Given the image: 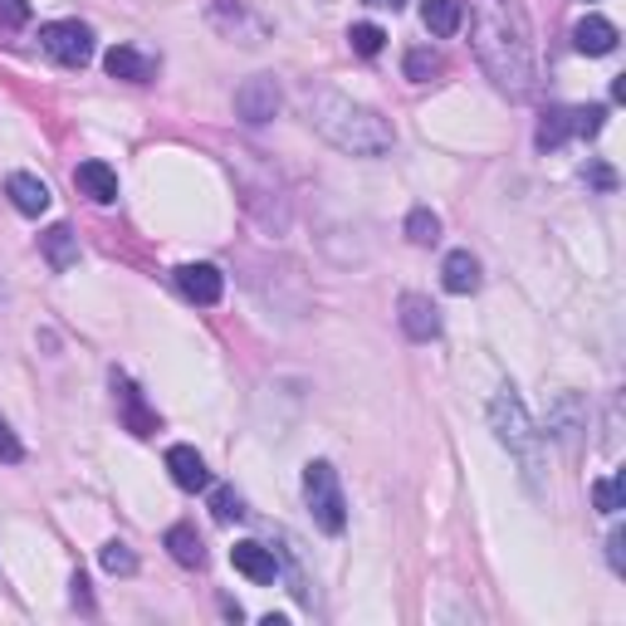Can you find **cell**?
Returning a JSON list of instances; mask_svg holds the SVG:
<instances>
[{
  "label": "cell",
  "instance_id": "cell-1",
  "mask_svg": "<svg viewBox=\"0 0 626 626\" xmlns=\"http://www.w3.org/2000/svg\"><path fill=\"white\" fill-rule=\"evenodd\" d=\"M475 59L495 79L499 93L529 98L534 93V44L529 20L514 0H475Z\"/></svg>",
  "mask_w": 626,
  "mask_h": 626
},
{
  "label": "cell",
  "instance_id": "cell-2",
  "mask_svg": "<svg viewBox=\"0 0 626 626\" xmlns=\"http://www.w3.org/2000/svg\"><path fill=\"white\" fill-rule=\"evenodd\" d=\"M304 118H309V128L318 138H328L348 157H382V152H391V142H397L391 122L377 113V108L352 103V98H342L334 89L304 93Z\"/></svg>",
  "mask_w": 626,
  "mask_h": 626
},
{
  "label": "cell",
  "instance_id": "cell-3",
  "mask_svg": "<svg viewBox=\"0 0 626 626\" xmlns=\"http://www.w3.org/2000/svg\"><path fill=\"white\" fill-rule=\"evenodd\" d=\"M489 431H495L499 446L519 460L524 480H529V489L538 495V489H544V431L534 426L529 407H524V397L514 387H499L495 401H489Z\"/></svg>",
  "mask_w": 626,
  "mask_h": 626
},
{
  "label": "cell",
  "instance_id": "cell-4",
  "mask_svg": "<svg viewBox=\"0 0 626 626\" xmlns=\"http://www.w3.org/2000/svg\"><path fill=\"white\" fill-rule=\"evenodd\" d=\"M304 505H309L314 524L324 534H342L348 529V499H342V480L328 460H309L304 465Z\"/></svg>",
  "mask_w": 626,
  "mask_h": 626
},
{
  "label": "cell",
  "instance_id": "cell-5",
  "mask_svg": "<svg viewBox=\"0 0 626 626\" xmlns=\"http://www.w3.org/2000/svg\"><path fill=\"white\" fill-rule=\"evenodd\" d=\"M40 49L54 64L83 69L93 59V30L79 20H49V24H40Z\"/></svg>",
  "mask_w": 626,
  "mask_h": 626
},
{
  "label": "cell",
  "instance_id": "cell-6",
  "mask_svg": "<svg viewBox=\"0 0 626 626\" xmlns=\"http://www.w3.org/2000/svg\"><path fill=\"white\" fill-rule=\"evenodd\" d=\"M279 108H285V89H279L275 73H250V79L236 89V118L250 122V128L279 118Z\"/></svg>",
  "mask_w": 626,
  "mask_h": 626
},
{
  "label": "cell",
  "instance_id": "cell-7",
  "mask_svg": "<svg viewBox=\"0 0 626 626\" xmlns=\"http://www.w3.org/2000/svg\"><path fill=\"white\" fill-rule=\"evenodd\" d=\"M113 401H118V416H122V426H128L132 436H157V411L142 401V391H138V382L132 377H122V372H113Z\"/></svg>",
  "mask_w": 626,
  "mask_h": 626
},
{
  "label": "cell",
  "instance_id": "cell-8",
  "mask_svg": "<svg viewBox=\"0 0 626 626\" xmlns=\"http://www.w3.org/2000/svg\"><path fill=\"white\" fill-rule=\"evenodd\" d=\"M397 318H401V334H407L411 342H436L440 338V309L426 299V294H401Z\"/></svg>",
  "mask_w": 626,
  "mask_h": 626
},
{
  "label": "cell",
  "instance_id": "cell-9",
  "mask_svg": "<svg viewBox=\"0 0 626 626\" xmlns=\"http://www.w3.org/2000/svg\"><path fill=\"white\" fill-rule=\"evenodd\" d=\"M583 431H587V401L578 397V391L554 397V407H548V436L563 440V446H578Z\"/></svg>",
  "mask_w": 626,
  "mask_h": 626
},
{
  "label": "cell",
  "instance_id": "cell-10",
  "mask_svg": "<svg viewBox=\"0 0 626 626\" xmlns=\"http://www.w3.org/2000/svg\"><path fill=\"white\" fill-rule=\"evenodd\" d=\"M177 289L187 294L191 304H201V309H211V304H220V294H226V275H220L216 265H181L177 269Z\"/></svg>",
  "mask_w": 626,
  "mask_h": 626
},
{
  "label": "cell",
  "instance_id": "cell-11",
  "mask_svg": "<svg viewBox=\"0 0 626 626\" xmlns=\"http://www.w3.org/2000/svg\"><path fill=\"white\" fill-rule=\"evenodd\" d=\"M73 187L89 196V201H98V206H113L118 201V171L108 162H98V157H89V162L73 167Z\"/></svg>",
  "mask_w": 626,
  "mask_h": 626
},
{
  "label": "cell",
  "instance_id": "cell-12",
  "mask_svg": "<svg viewBox=\"0 0 626 626\" xmlns=\"http://www.w3.org/2000/svg\"><path fill=\"white\" fill-rule=\"evenodd\" d=\"M6 196H10V206H16L20 216H44L49 201H54L44 181L30 177V171H10V177H6Z\"/></svg>",
  "mask_w": 626,
  "mask_h": 626
},
{
  "label": "cell",
  "instance_id": "cell-13",
  "mask_svg": "<svg viewBox=\"0 0 626 626\" xmlns=\"http://www.w3.org/2000/svg\"><path fill=\"white\" fill-rule=\"evenodd\" d=\"M103 69L113 73V79H128V83H152L157 79V59L152 54H138L132 44H113V49H108Z\"/></svg>",
  "mask_w": 626,
  "mask_h": 626
},
{
  "label": "cell",
  "instance_id": "cell-14",
  "mask_svg": "<svg viewBox=\"0 0 626 626\" xmlns=\"http://www.w3.org/2000/svg\"><path fill=\"white\" fill-rule=\"evenodd\" d=\"M167 470H171V480L187 489V495H196V489H211V470H206V460L196 456V446H171L167 450Z\"/></svg>",
  "mask_w": 626,
  "mask_h": 626
},
{
  "label": "cell",
  "instance_id": "cell-15",
  "mask_svg": "<svg viewBox=\"0 0 626 626\" xmlns=\"http://www.w3.org/2000/svg\"><path fill=\"white\" fill-rule=\"evenodd\" d=\"M230 563H236V573H245L250 583H275L279 578V563H275V548H265V544H236L230 548Z\"/></svg>",
  "mask_w": 626,
  "mask_h": 626
},
{
  "label": "cell",
  "instance_id": "cell-16",
  "mask_svg": "<svg viewBox=\"0 0 626 626\" xmlns=\"http://www.w3.org/2000/svg\"><path fill=\"white\" fill-rule=\"evenodd\" d=\"M617 24H612L607 16H583L578 24H573V44H578V54H612L617 49Z\"/></svg>",
  "mask_w": 626,
  "mask_h": 626
},
{
  "label": "cell",
  "instance_id": "cell-17",
  "mask_svg": "<svg viewBox=\"0 0 626 626\" xmlns=\"http://www.w3.org/2000/svg\"><path fill=\"white\" fill-rule=\"evenodd\" d=\"M440 285H446V294H475L480 289V260H475L470 250H450L446 265H440Z\"/></svg>",
  "mask_w": 626,
  "mask_h": 626
},
{
  "label": "cell",
  "instance_id": "cell-18",
  "mask_svg": "<svg viewBox=\"0 0 626 626\" xmlns=\"http://www.w3.org/2000/svg\"><path fill=\"white\" fill-rule=\"evenodd\" d=\"M40 250H44V260L54 275H64V269L79 265V236H73L69 226H49L40 236Z\"/></svg>",
  "mask_w": 626,
  "mask_h": 626
},
{
  "label": "cell",
  "instance_id": "cell-19",
  "mask_svg": "<svg viewBox=\"0 0 626 626\" xmlns=\"http://www.w3.org/2000/svg\"><path fill=\"white\" fill-rule=\"evenodd\" d=\"M167 554L181 563V568H206V544H201V534L191 529V524H171L167 529Z\"/></svg>",
  "mask_w": 626,
  "mask_h": 626
},
{
  "label": "cell",
  "instance_id": "cell-20",
  "mask_svg": "<svg viewBox=\"0 0 626 626\" xmlns=\"http://www.w3.org/2000/svg\"><path fill=\"white\" fill-rule=\"evenodd\" d=\"M421 24L436 34V40H450V34L465 24V6L460 0H421Z\"/></svg>",
  "mask_w": 626,
  "mask_h": 626
},
{
  "label": "cell",
  "instance_id": "cell-21",
  "mask_svg": "<svg viewBox=\"0 0 626 626\" xmlns=\"http://www.w3.org/2000/svg\"><path fill=\"white\" fill-rule=\"evenodd\" d=\"M568 138H573V108H548L544 122H538V147H544V152H558Z\"/></svg>",
  "mask_w": 626,
  "mask_h": 626
},
{
  "label": "cell",
  "instance_id": "cell-22",
  "mask_svg": "<svg viewBox=\"0 0 626 626\" xmlns=\"http://www.w3.org/2000/svg\"><path fill=\"white\" fill-rule=\"evenodd\" d=\"M407 240L411 245H436L440 240V216L431 211V206H416V211L407 216Z\"/></svg>",
  "mask_w": 626,
  "mask_h": 626
},
{
  "label": "cell",
  "instance_id": "cell-23",
  "mask_svg": "<svg viewBox=\"0 0 626 626\" xmlns=\"http://www.w3.org/2000/svg\"><path fill=\"white\" fill-rule=\"evenodd\" d=\"M626 499V475H607V480H593V505L597 514H617Z\"/></svg>",
  "mask_w": 626,
  "mask_h": 626
},
{
  "label": "cell",
  "instance_id": "cell-24",
  "mask_svg": "<svg viewBox=\"0 0 626 626\" xmlns=\"http://www.w3.org/2000/svg\"><path fill=\"white\" fill-rule=\"evenodd\" d=\"M103 568L113 573V578H132V573H138V554H132L128 544H122V538H113V544H103Z\"/></svg>",
  "mask_w": 626,
  "mask_h": 626
},
{
  "label": "cell",
  "instance_id": "cell-25",
  "mask_svg": "<svg viewBox=\"0 0 626 626\" xmlns=\"http://www.w3.org/2000/svg\"><path fill=\"white\" fill-rule=\"evenodd\" d=\"M211 514H216V524H240L250 509H245V499L236 495V489L220 485V489H211Z\"/></svg>",
  "mask_w": 626,
  "mask_h": 626
},
{
  "label": "cell",
  "instance_id": "cell-26",
  "mask_svg": "<svg viewBox=\"0 0 626 626\" xmlns=\"http://www.w3.org/2000/svg\"><path fill=\"white\" fill-rule=\"evenodd\" d=\"M348 44H352V54L377 59V54H382V44H387V34L377 30V24H352V30H348Z\"/></svg>",
  "mask_w": 626,
  "mask_h": 626
},
{
  "label": "cell",
  "instance_id": "cell-27",
  "mask_svg": "<svg viewBox=\"0 0 626 626\" xmlns=\"http://www.w3.org/2000/svg\"><path fill=\"white\" fill-rule=\"evenodd\" d=\"M436 73H440V54H436V49H411V54H407V79L411 83H431Z\"/></svg>",
  "mask_w": 626,
  "mask_h": 626
},
{
  "label": "cell",
  "instance_id": "cell-28",
  "mask_svg": "<svg viewBox=\"0 0 626 626\" xmlns=\"http://www.w3.org/2000/svg\"><path fill=\"white\" fill-rule=\"evenodd\" d=\"M607 122V108L593 103V108H573V138H597Z\"/></svg>",
  "mask_w": 626,
  "mask_h": 626
},
{
  "label": "cell",
  "instance_id": "cell-29",
  "mask_svg": "<svg viewBox=\"0 0 626 626\" xmlns=\"http://www.w3.org/2000/svg\"><path fill=\"white\" fill-rule=\"evenodd\" d=\"M24 460V446H20V436L10 431V421L0 416V465H20Z\"/></svg>",
  "mask_w": 626,
  "mask_h": 626
},
{
  "label": "cell",
  "instance_id": "cell-30",
  "mask_svg": "<svg viewBox=\"0 0 626 626\" xmlns=\"http://www.w3.org/2000/svg\"><path fill=\"white\" fill-rule=\"evenodd\" d=\"M607 558H612V573H617V578H626V534H622V529H612Z\"/></svg>",
  "mask_w": 626,
  "mask_h": 626
},
{
  "label": "cell",
  "instance_id": "cell-31",
  "mask_svg": "<svg viewBox=\"0 0 626 626\" xmlns=\"http://www.w3.org/2000/svg\"><path fill=\"white\" fill-rule=\"evenodd\" d=\"M0 20H6V24H24V20H30V0H0Z\"/></svg>",
  "mask_w": 626,
  "mask_h": 626
},
{
  "label": "cell",
  "instance_id": "cell-32",
  "mask_svg": "<svg viewBox=\"0 0 626 626\" xmlns=\"http://www.w3.org/2000/svg\"><path fill=\"white\" fill-rule=\"evenodd\" d=\"M73 607L79 612H93V593H89V578H83V573H73Z\"/></svg>",
  "mask_w": 626,
  "mask_h": 626
},
{
  "label": "cell",
  "instance_id": "cell-33",
  "mask_svg": "<svg viewBox=\"0 0 626 626\" xmlns=\"http://www.w3.org/2000/svg\"><path fill=\"white\" fill-rule=\"evenodd\" d=\"M583 177H587V181H593V187H597V191H612V187H617V177H612V167H603V162H597V167H587V171H583Z\"/></svg>",
  "mask_w": 626,
  "mask_h": 626
},
{
  "label": "cell",
  "instance_id": "cell-34",
  "mask_svg": "<svg viewBox=\"0 0 626 626\" xmlns=\"http://www.w3.org/2000/svg\"><path fill=\"white\" fill-rule=\"evenodd\" d=\"M362 6H372V10H401L407 0H362Z\"/></svg>",
  "mask_w": 626,
  "mask_h": 626
}]
</instances>
